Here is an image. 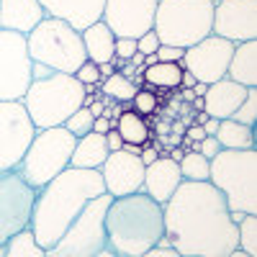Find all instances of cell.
I'll use <instances>...</instances> for the list:
<instances>
[{
  "instance_id": "cell-33",
  "label": "cell",
  "mask_w": 257,
  "mask_h": 257,
  "mask_svg": "<svg viewBox=\"0 0 257 257\" xmlns=\"http://www.w3.org/2000/svg\"><path fill=\"white\" fill-rule=\"evenodd\" d=\"M132 103H134V111L139 116H149V113L157 111V95L152 90H137Z\"/></svg>"
},
{
  "instance_id": "cell-11",
  "label": "cell",
  "mask_w": 257,
  "mask_h": 257,
  "mask_svg": "<svg viewBox=\"0 0 257 257\" xmlns=\"http://www.w3.org/2000/svg\"><path fill=\"white\" fill-rule=\"evenodd\" d=\"M36 126L21 100H0V173H11L21 165Z\"/></svg>"
},
{
  "instance_id": "cell-12",
  "label": "cell",
  "mask_w": 257,
  "mask_h": 257,
  "mask_svg": "<svg viewBox=\"0 0 257 257\" xmlns=\"http://www.w3.org/2000/svg\"><path fill=\"white\" fill-rule=\"evenodd\" d=\"M36 190L24 183L16 170L0 173V244H6L18 231L29 229Z\"/></svg>"
},
{
  "instance_id": "cell-9",
  "label": "cell",
  "mask_w": 257,
  "mask_h": 257,
  "mask_svg": "<svg viewBox=\"0 0 257 257\" xmlns=\"http://www.w3.org/2000/svg\"><path fill=\"white\" fill-rule=\"evenodd\" d=\"M111 196L93 198L80 211V216L72 221V226L62 234V239L47 249V257H95L103 249H108L105 239V211L111 206Z\"/></svg>"
},
{
  "instance_id": "cell-36",
  "label": "cell",
  "mask_w": 257,
  "mask_h": 257,
  "mask_svg": "<svg viewBox=\"0 0 257 257\" xmlns=\"http://www.w3.org/2000/svg\"><path fill=\"white\" fill-rule=\"evenodd\" d=\"M134 54H137V39H116V52H113L116 59H121L126 64Z\"/></svg>"
},
{
  "instance_id": "cell-32",
  "label": "cell",
  "mask_w": 257,
  "mask_h": 257,
  "mask_svg": "<svg viewBox=\"0 0 257 257\" xmlns=\"http://www.w3.org/2000/svg\"><path fill=\"white\" fill-rule=\"evenodd\" d=\"M231 118L239 121V123H244V126H252V128H254V121H257V88H249L247 98L242 100L239 108L234 111Z\"/></svg>"
},
{
  "instance_id": "cell-25",
  "label": "cell",
  "mask_w": 257,
  "mask_h": 257,
  "mask_svg": "<svg viewBox=\"0 0 257 257\" xmlns=\"http://www.w3.org/2000/svg\"><path fill=\"white\" fill-rule=\"evenodd\" d=\"M216 142L221 144V149H254V128L234 118H224L219 123Z\"/></svg>"
},
{
  "instance_id": "cell-5",
  "label": "cell",
  "mask_w": 257,
  "mask_h": 257,
  "mask_svg": "<svg viewBox=\"0 0 257 257\" xmlns=\"http://www.w3.org/2000/svg\"><path fill=\"white\" fill-rule=\"evenodd\" d=\"M26 47L36 67L64 72V75H75L88 62L82 34L75 26H70L67 21L49 18V16L26 36Z\"/></svg>"
},
{
  "instance_id": "cell-45",
  "label": "cell",
  "mask_w": 257,
  "mask_h": 257,
  "mask_svg": "<svg viewBox=\"0 0 257 257\" xmlns=\"http://www.w3.org/2000/svg\"><path fill=\"white\" fill-rule=\"evenodd\" d=\"M98 72H100V80H105V77H111V75H113V72H118V70L113 67L111 62H105V64H98Z\"/></svg>"
},
{
  "instance_id": "cell-47",
  "label": "cell",
  "mask_w": 257,
  "mask_h": 257,
  "mask_svg": "<svg viewBox=\"0 0 257 257\" xmlns=\"http://www.w3.org/2000/svg\"><path fill=\"white\" fill-rule=\"evenodd\" d=\"M180 98L190 103V100H193V98H196V95H193V90H190V88H180Z\"/></svg>"
},
{
  "instance_id": "cell-4",
  "label": "cell",
  "mask_w": 257,
  "mask_h": 257,
  "mask_svg": "<svg viewBox=\"0 0 257 257\" xmlns=\"http://www.w3.org/2000/svg\"><path fill=\"white\" fill-rule=\"evenodd\" d=\"M85 95H88L85 85H80L75 75L44 70L34 64V80L21 103L36 128H54L64 126V121L77 108H82Z\"/></svg>"
},
{
  "instance_id": "cell-37",
  "label": "cell",
  "mask_w": 257,
  "mask_h": 257,
  "mask_svg": "<svg viewBox=\"0 0 257 257\" xmlns=\"http://www.w3.org/2000/svg\"><path fill=\"white\" fill-rule=\"evenodd\" d=\"M198 152H201L206 160H213V157L221 152V144L216 142V137H203V139L198 142Z\"/></svg>"
},
{
  "instance_id": "cell-3",
  "label": "cell",
  "mask_w": 257,
  "mask_h": 257,
  "mask_svg": "<svg viewBox=\"0 0 257 257\" xmlns=\"http://www.w3.org/2000/svg\"><path fill=\"white\" fill-rule=\"evenodd\" d=\"M165 237L162 206L147 193L113 198L105 211V239L116 257H144Z\"/></svg>"
},
{
  "instance_id": "cell-10",
  "label": "cell",
  "mask_w": 257,
  "mask_h": 257,
  "mask_svg": "<svg viewBox=\"0 0 257 257\" xmlns=\"http://www.w3.org/2000/svg\"><path fill=\"white\" fill-rule=\"evenodd\" d=\"M34 80L26 36L0 29V100H24Z\"/></svg>"
},
{
  "instance_id": "cell-22",
  "label": "cell",
  "mask_w": 257,
  "mask_h": 257,
  "mask_svg": "<svg viewBox=\"0 0 257 257\" xmlns=\"http://www.w3.org/2000/svg\"><path fill=\"white\" fill-rule=\"evenodd\" d=\"M82 44H85V54H88V62L93 64H105L113 59L116 52V36L111 34V29L103 24V21H95L88 29H82Z\"/></svg>"
},
{
  "instance_id": "cell-6",
  "label": "cell",
  "mask_w": 257,
  "mask_h": 257,
  "mask_svg": "<svg viewBox=\"0 0 257 257\" xmlns=\"http://www.w3.org/2000/svg\"><path fill=\"white\" fill-rule=\"evenodd\" d=\"M208 183L221 190L229 211L257 213V152L221 149L208 160Z\"/></svg>"
},
{
  "instance_id": "cell-8",
  "label": "cell",
  "mask_w": 257,
  "mask_h": 257,
  "mask_svg": "<svg viewBox=\"0 0 257 257\" xmlns=\"http://www.w3.org/2000/svg\"><path fill=\"white\" fill-rule=\"evenodd\" d=\"M75 144H77V137H72L64 126L36 128V137L29 144L24 160L16 167V173L34 190L44 188L49 180H54L62 173V170L70 167Z\"/></svg>"
},
{
  "instance_id": "cell-17",
  "label": "cell",
  "mask_w": 257,
  "mask_h": 257,
  "mask_svg": "<svg viewBox=\"0 0 257 257\" xmlns=\"http://www.w3.org/2000/svg\"><path fill=\"white\" fill-rule=\"evenodd\" d=\"M49 18L67 21L77 31L88 29L90 24L100 21L105 0H39Z\"/></svg>"
},
{
  "instance_id": "cell-44",
  "label": "cell",
  "mask_w": 257,
  "mask_h": 257,
  "mask_svg": "<svg viewBox=\"0 0 257 257\" xmlns=\"http://www.w3.org/2000/svg\"><path fill=\"white\" fill-rule=\"evenodd\" d=\"M219 123H221L219 118H211V116H208V118L201 123V126H203V132H206V137H216V132H219Z\"/></svg>"
},
{
  "instance_id": "cell-7",
  "label": "cell",
  "mask_w": 257,
  "mask_h": 257,
  "mask_svg": "<svg viewBox=\"0 0 257 257\" xmlns=\"http://www.w3.org/2000/svg\"><path fill=\"white\" fill-rule=\"evenodd\" d=\"M213 6V0H160L152 31L160 44L188 49L211 36Z\"/></svg>"
},
{
  "instance_id": "cell-51",
  "label": "cell",
  "mask_w": 257,
  "mask_h": 257,
  "mask_svg": "<svg viewBox=\"0 0 257 257\" xmlns=\"http://www.w3.org/2000/svg\"><path fill=\"white\" fill-rule=\"evenodd\" d=\"M213 3H216V0H213Z\"/></svg>"
},
{
  "instance_id": "cell-15",
  "label": "cell",
  "mask_w": 257,
  "mask_h": 257,
  "mask_svg": "<svg viewBox=\"0 0 257 257\" xmlns=\"http://www.w3.org/2000/svg\"><path fill=\"white\" fill-rule=\"evenodd\" d=\"M211 34L231 44L257 39V0H216Z\"/></svg>"
},
{
  "instance_id": "cell-23",
  "label": "cell",
  "mask_w": 257,
  "mask_h": 257,
  "mask_svg": "<svg viewBox=\"0 0 257 257\" xmlns=\"http://www.w3.org/2000/svg\"><path fill=\"white\" fill-rule=\"evenodd\" d=\"M108 147H105V137L103 134H85L77 139L75 144V152H72V160H70V167H77V170H100V165L108 157Z\"/></svg>"
},
{
  "instance_id": "cell-27",
  "label": "cell",
  "mask_w": 257,
  "mask_h": 257,
  "mask_svg": "<svg viewBox=\"0 0 257 257\" xmlns=\"http://www.w3.org/2000/svg\"><path fill=\"white\" fill-rule=\"evenodd\" d=\"M0 257H47V249L36 242L31 229H24L6 244H0Z\"/></svg>"
},
{
  "instance_id": "cell-30",
  "label": "cell",
  "mask_w": 257,
  "mask_h": 257,
  "mask_svg": "<svg viewBox=\"0 0 257 257\" xmlns=\"http://www.w3.org/2000/svg\"><path fill=\"white\" fill-rule=\"evenodd\" d=\"M237 247L252 257H257V216L244 213L237 224Z\"/></svg>"
},
{
  "instance_id": "cell-39",
  "label": "cell",
  "mask_w": 257,
  "mask_h": 257,
  "mask_svg": "<svg viewBox=\"0 0 257 257\" xmlns=\"http://www.w3.org/2000/svg\"><path fill=\"white\" fill-rule=\"evenodd\" d=\"M139 160L144 162V167H147V165H152L155 160H160V147H149V144H144V147H142V152H139Z\"/></svg>"
},
{
  "instance_id": "cell-42",
  "label": "cell",
  "mask_w": 257,
  "mask_h": 257,
  "mask_svg": "<svg viewBox=\"0 0 257 257\" xmlns=\"http://www.w3.org/2000/svg\"><path fill=\"white\" fill-rule=\"evenodd\" d=\"M93 132H95V134H103V137H105V134L111 132V118H105V116H98V118L93 121Z\"/></svg>"
},
{
  "instance_id": "cell-1",
  "label": "cell",
  "mask_w": 257,
  "mask_h": 257,
  "mask_svg": "<svg viewBox=\"0 0 257 257\" xmlns=\"http://www.w3.org/2000/svg\"><path fill=\"white\" fill-rule=\"evenodd\" d=\"M162 242L183 257H226L237 249V224L226 198L208 180H183L162 206Z\"/></svg>"
},
{
  "instance_id": "cell-13",
  "label": "cell",
  "mask_w": 257,
  "mask_h": 257,
  "mask_svg": "<svg viewBox=\"0 0 257 257\" xmlns=\"http://www.w3.org/2000/svg\"><path fill=\"white\" fill-rule=\"evenodd\" d=\"M231 52H234V44L221 36H206L201 39L198 44H193L185 49L183 54V70L190 72L198 82L203 85H211L221 77H226V70H229V59H231Z\"/></svg>"
},
{
  "instance_id": "cell-16",
  "label": "cell",
  "mask_w": 257,
  "mask_h": 257,
  "mask_svg": "<svg viewBox=\"0 0 257 257\" xmlns=\"http://www.w3.org/2000/svg\"><path fill=\"white\" fill-rule=\"evenodd\" d=\"M100 178L111 198L132 196V193H139L144 185V162L137 155L118 149V152H111L100 165Z\"/></svg>"
},
{
  "instance_id": "cell-29",
  "label": "cell",
  "mask_w": 257,
  "mask_h": 257,
  "mask_svg": "<svg viewBox=\"0 0 257 257\" xmlns=\"http://www.w3.org/2000/svg\"><path fill=\"white\" fill-rule=\"evenodd\" d=\"M100 90L108 95V98L118 100V103H126V100H132V98H134V93H137V82H132L128 77H123L121 72H113L111 77H105V80L100 82Z\"/></svg>"
},
{
  "instance_id": "cell-49",
  "label": "cell",
  "mask_w": 257,
  "mask_h": 257,
  "mask_svg": "<svg viewBox=\"0 0 257 257\" xmlns=\"http://www.w3.org/2000/svg\"><path fill=\"white\" fill-rule=\"evenodd\" d=\"M226 257H252V254H247V252H242V249L237 247V249H234V252H229Z\"/></svg>"
},
{
  "instance_id": "cell-38",
  "label": "cell",
  "mask_w": 257,
  "mask_h": 257,
  "mask_svg": "<svg viewBox=\"0 0 257 257\" xmlns=\"http://www.w3.org/2000/svg\"><path fill=\"white\" fill-rule=\"evenodd\" d=\"M183 54H185L183 47H165V44H160V49H157V59L160 62H183Z\"/></svg>"
},
{
  "instance_id": "cell-21",
  "label": "cell",
  "mask_w": 257,
  "mask_h": 257,
  "mask_svg": "<svg viewBox=\"0 0 257 257\" xmlns=\"http://www.w3.org/2000/svg\"><path fill=\"white\" fill-rule=\"evenodd\" d=\"M226 77L242 88H257V39L234 44Z\"/></svg>"
},
{
  "instance_id": "cell-24",
  "label": "cell",
  "mask_w": 257,
  "mask_h": 257,
  "mask_svg": "<svg viewBox=\"0 0 257 257\" xmlns=\"http://www.w3.org/2000/svg\"><path fill=\"white\" fill-rule=\"evenodd\" d=\"M180 75H183L180 62H157L152 67L142 70V80L147 85V90H152V88L175 90V88H180Z\"/></svg>"
},
{
  "instance_id": "cell-48",
  "label": "cell",
  "mask_w": 257,
  "mask_h": 257,
  "mask_svg": "<svg viewBox=\"0 0 257 257\" xmlns=\"http://www.w3.org/2000/svg\"><path fill=\"white\" fill-rule=\"evenodd\" d=\"M183 155H185V149H173V152H170V160L180 162V160H183Z\"/></svg>"
},
{
  "instance_id": "cell-18",
  "label": "cell",
  "mask_w": 257,
  "mask_h": 257,
  "mask_svg": "<svg viewBox=\"0 0 257 257\" xmlns=\"http://www.w3.org/2000/svg\"><path fill=\"white\" fill-rule=\"evenodd\" d=\"M249 88H242V85L231 82L229 77H221L216 82H211L206 93H203V113L211 118H231L234 111L242 105V100L247 98Z\"/></svg>"
},
{
  "instance_id": "cell-34",
  "label": "cell",
  "mask_w": 257,
  "mask_h": 257,
  "mask_svg": "<svg viewBox=\"0 0 257 257\" xmlns=\"http://www.w3.org/2000/svg\"><path fill=\"white\" fill-rule=\"evenodd\" d=\"M75 77H77V82L80 85H85V90L88 88H100V72H98V64H93V62H85L82 67L75 72Z\"/></svg>"
},
{
  "instance_id": "cell-2",
  "label": "cell",
  "mask_w": 257,
  "mask_h": 257,
  "mask_svg": "<svg viewBox=\"0 0 257 257\" xmlns=\"http://www.w3.org/2000/svg\"><path fill=\"white\" fill-rule=\"evenodd\" d=\"M103 193L105 185L100 178V170H77V167L62 170L54 180L36 190L31 224H29L36 242L44 249L54 247L62 239V234L80 216V211Z\"/></svg>"
},
{
  "instance_id": "cell-35",
  "label": "cell",
  "mask_w": 257,
  "mask_h": 257,
  "mask_svg": "<svg viewBox=\"0 0 257 257\" xmlns=\"http://www.w3.org/2000/svg\"><path fill=\"white\" fill-rule=\"evenodd\" d=\"M157 49H160V39H157V34L149 29L147 34H142L139 39H137V52L139 54H157Z\"/></svg>"
},
{
  "instance_id": "cell-50",
  "label": "cell",
  "mask_w": 257,
  "mask_h": 257,
  "mask_svg": "<svg viewBox=\"0 0 257 257\" xmlns=\"http://www.w3.org/2000/svg\"><path fill=\"white\" fill-rule=\"evenodd\" d=\"M95 257H116V254H113L111 249H103V252H100V254H95Z\"/></svg>"
},
{
  "instance_id": "cell-26",
  "label": "cell",
  "mask_w": 257,
  "mask_h": 257,
  "mask_svg": "<svg viewBox=\"0 0 257 257\" xmlns=\"http://www.w3.org/2000/svg\"><path fill=\"white\" fill-rule=\"evenodd\" d=\"M116 132L121 134L123 144L144 147L149 139V126H147L144 116H139L137 111H121V116L116 118Z\"/></svg>"
},
{
  "instance_id": "cell-43",
  "label": "cell",
  "mask_w": 257,
  "mask_h": 257,
  "mask_svg": "<svg viewBox=\"0 0 257 257\" xmlns=\"http://www.w3.org/2000/svg\"><path fill=\"white\" fill-rule=\"evenodd\" d=\"M203 137H206V132H203L201 123H193L188 132H185V139H188V142H201Z\"/></svg>"
},
{
  "instance_id": "cell-20",
  "label": "cell",
  "mask_w": 257,
  "mask_h": 257,
  "mask_svg": "<svg viewBox=\"0 0 257 257\" xmlns=\"http://www.w3.org/2000/svg\"><path fill=\"white\" fill-rule=\"evenodd\" d=\"M47 18L39 0H0V29L29 36Z\"/></svg>"
},
{
  "instance_id": "cell-31",
  "label": "cell",
  "mask_w": 257,
  "mask_h": 257,
  "mask_svg": "<svg viewBox=\"0 0 257 257\" xmlns=\"http://www.w3.org/2000/svg\"><path fill=\"white\" fill-rule=\"evenodd\" d=\"M93 121H95V116L82 105V108H77L67 121H64V128H67L72 137L80 139V137H85V134H90V132H93Z\"/></svg>"
},
{
  "instance_id": "cell-19",
  "label": "cell",
  "mask_w": 257,
  "mask_h": 257,
  "mask_svg": "<svg viewBox=\"0 0 257 257\" xmlns=\"http://www.w3.org/2000/svg\"><path fill=\"white\" fill-rule=\"evenodd\" d=\"M183 183L180 178V167L175 160L170 157H160L152 165L144 167V185L142 193H147L152 201H157L160 206H165L170 201V196L178 190V185Z\"/></svg>"
},
{
  "instance_id": "cell-14",
  "label": "cell",
  "mask_w": 257,
  "mask_h": 257,
  "mask_svg": "<svg viewBox=\"0 0 257 257\" xmlns=\"http://www.w3.org/2000/svg\"><path fill=\"white\" fill-rule=\"evenodd\" d=\"M160 0H105L100 21L116 39H139L155 26Z\"/></svg>"
},
{
  "instance_id": "cell-41",
  "label": "cell",
  "mask_w": 257,
  "mask_h": 257,
  "mask_svg": "<svg viewBox=\"0 0 257 257\" xmlns=\"http://www.w3.org/2000/svg\"><path fill=\"white\" fill-rule=\"evenodd\" d=\"M105 147H108V152H118V149L123 147V139H121V134L116 132V128H111V132L105 134Z\"/></svg>"
},
{
  "instance_id": "cell-46",
  "label": "cell",
  "mask_w": 257,
  "mask_h": 257,
  "mask_svg": "<svg viewBox=\"0 0 257 257\" xmlns=\"http://www.w3.org/2000/svg\"><path fill=\"white\" fill-rule=\"evenodd\" d=\"M85 108H88V111H90V113H93V116L98 118V116H103V111H105V105H103L100 100H93L90 105H85Z\"/></svg>"
},
{
  "instance_id": "cell-40",
  "label": "cell",
  "mask_w": 257,
  "mask_h": 257,
  "mask_svg": "<svg viewBox=\"0 0 257 257\" xmlns=\"http://www.w3.org/2000/svg\"><path fill=\"white\" fill-rule=\"evenodd\" d=\"M144 257H183V254H178V252H175L173 247H167L165 242H160V244H157L155 249H149V252H147Z\"/></svg>"
},
{
  "instance_id": "cell-28",
  "label": "cell",
  "mask_w": 257,
  "mask_h": 257,
  "mask_svg": "<svg viewBox=\"0 0 257 257\" xmlns=\"http://www.w3.org/2000/svg\"><path fill=\"white\" fill-rule=\"evenodd\" d=\"M178 167H180V178L188 183L208 180V160L201 152H185L183 160L178 162Z\"/></svg>"
}]
</instances>
